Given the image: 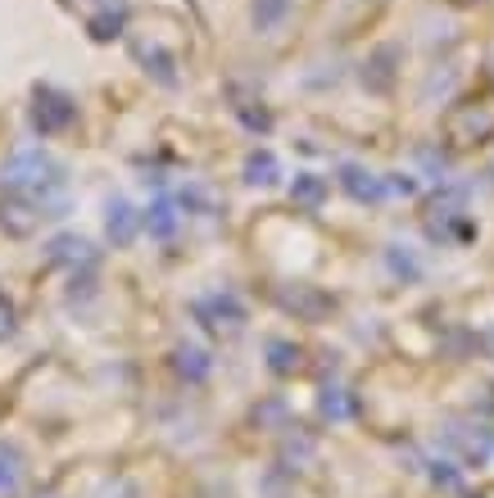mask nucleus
<instances>
[{
    "instance_id": "1",
    "label": "nucleus",
    "mask_w": 494,
    "mask_h": 498,
    "mask_svg": "<svg viewBox=\"0 0 494 498\" xmlns=\"http://www.w3.org/2000/svg\"><path fill=\"white\" fill-rule=\"evenodd\" d=\"M5 186H19V190H37V199L46 195V186H59V168L41 155V150H19L0 177Z\"/></svg>"
},
{
    "instance_id": "2",
    "label": "nucleus",
    "mask_w": 494,
    "mask_h": 498,
    "mask_svg": "<svg viewBox=\"0 0 494 498\" xmlns=\"http://www.w3.org/2000/svg\"><path fill=\"white\" fill-rule=\"evenodd\" d=\"M68 118H73V109H68L64 96H55V91H41V96H37V127H41V131H55V127H64Z\"/></svg>"
},
{
    "instance_id": "3",
    "label": "nucleus",
    "mask_w": 494,
    "mask_h": 498,
    "mask_svg": "<svg viewBox=\"0 0 494 498\" xmlns=\"http://www.w3.org/2000/svg\"><path fill=\"white\" fill-rule=\"evenodd\" d=\"M19 480H23V458L10 444H0V498L19 494Z\"/></svg>"
},
{
    "instance_id": "4",
    "label": "nucleus",
    "mask_w": 494,
    "mask_h": 498,
    "mask_svg": "<svg viewBox=\"0 0 494 498\" xmlns=\"http://www.w3.org/2000/svg\"><path fill=\"white\" fill-rule=\"evenodd\" d=\"M340 181H345V190L354 195V199H381V190H386L381 177H372V173H363V168H345Z\"/></svg>"
},
{
    "instance_id": "5",
    "label": "nucleus",
    "mask_w": 494,
    "mask_h": 498,
    "mask_svg": "<svg viewBox=\"0 0 494 498\" xmlns=\"http://www.w3.org/2000/svg\"><path fill=\"white\" fill-rule=\"evenodd\" d=\"M200 317H214L209 326H223V317H232V326H241V304L232 295H214V300H200Z\"/></svg>"
},
{
    "instance_id": "6",
    "label": "nucleus",
    "mask_w": 494,
    "mask_h": 498,
    "mask_svg": "<svg viewBox=\"0 0 494 498\" xmlns=\"http://www.w3.org/2000/svg\"><path fill=\"white\" fill-rule=\"evenodd\" d=\"M132 232H136L132 208H127L123 199H114V204H109V236H114L118 245H127V241H132Z\"/></svg>"
},
{
    "instance_id": "7",
    "label": "nucleus",
    "mask_w": 494,
    "mask_h": 498,
    "mask_svg": "<svg viewBox=\"0 0 494 498\" xmlns=\"http://www.w3.org/2000/svg\"><path fill=\"white\" fill-rule=\"evenodd\" d=\"M146 227H150V236H173V232H177V213H173L168 199H159V204L146 213Z\"/></svg>"
},
{
    "instance_id": "8",
    "label": "nucleus",
    "mask_w": 494,
    "mask_h": 498,
    "mask_svg": "<svg viewBox=\"0 0 494 498\" xmlns=\"http://www.w3.org/2000/svg\"><path fill=\"white\" fill-rule=\"evenodd\" d=\"M286 10H291V0H259V5H254L259 32H268L272 23H281V19H286Z\"/></svg>"
},
{
    "instance_id": "9",
    "label": "nucleus",
    "mask_w": 494,
    "mask_h": 498,
    "mask_svg": "<svg viewBox=\"0 0 494 498\" xmlns=\"http://www.w3.org/2000/svg\"><path fill=\"white\" fill-rule=\"evenodd\" d=\"M245 181H254V186H268V181H277V159L263 150V155H254L250 164H245Z\"/></svg>"
},
{
    "instance_id": "10",
    "label": "nucleus",
    "mask_w": 494,
    "mask_h": 498,
    "mask_svg": "<svg viewBox=\"0 0 494 498\" xmlns=\"http://www.w3.org/2000/svg\"><path fill=\"white\" fill-rule=\"evenodd\" d=\"M186 367H191L195 376L209 372V363H204V353H200V349H182V372H186Z\"/></svg>"
},
{
    "instance_id": "11",
    "label": "nucleus",
    "mask_w": 494,
    "mask_h": 498,
    "mask_svg": "<svg viewBox=\"0 0 494 498\" xmlns=\"http://www.w3.org/2000/svg\"><path fill=\"white\" fill-rule=\"evenodd\" d=\"M295 195H300L304 204H318V199H322V181H318V177H304V181L295 186Z\"/></svg>"
}]
</instances>
